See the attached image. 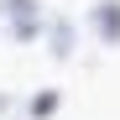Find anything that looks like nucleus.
<instances>
[{"instance_id": "1", "label": "nucleus", "mask_w": 120, "mask_h": 120, "mask_svg": "<svg viewBox=\"0 0 120 120\" xmlns=\"http://www.w3.org/2000/svg\"><path fill=\"white\" fill-rule=\"evenodd\" d=\"M0 26H5L11 42H37L42 37V5L37 0H0Z\"/></svg>"}, {"instance_id": "2", "label": "nucleus", "mask_w": 120, "mask_h": 120, "mask_svg": "<svg viewBox=\"0 0 120 120\" xmlns=\"http://www.w3.org/2000/svg\"><path fill=\"white\" fill-rule=\"evenodd\" d=\"M89 26H94V37L105 47H120V0H94Z\"/></svg>"}, {"instance_id": "3", "label": "nucleus", "mask_w": 120, "mask_h": 120, "mask_svg": "<svg viewBox=\"0 0 120 120\" xmlns=\"http://www.w3.org/2000/svg\"><path fill=\"white\" fill-rule=\"evenodd\" d=\"M42 37H47V52L63 63V57H73V47H78V26L68 21V16H57V21H47L42 26Z\"/></svg>"}, {"instance_id": "4", "label": "nucleus", "mask_w": 120, "mask_h": 120, "mask_svg": "<svg viewBox=\"0 0 120 120\" xmlns=\"http://www.w3.org/2000/svg\"><path fill=\"white\" fill-rule=\"evenodd\" d=\"M57 110H63V94H57V89H37L26 99V120H52Z\"/></svg>"}, {"instance_id": "5", "label": "nucleus", "mask_w": 120, "mask_h": 120, "mask_svg": "<svg viewBox=\"0 0 120 120\" xmlns=\"http://www.w3.org/2000/svg\"><path fill=\"white\" fill-rule=\"evenodd\" d=\"M0 120H26V105L16 94H0Z\"/></svg>"}]
</instances>
